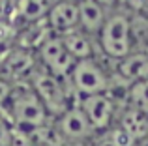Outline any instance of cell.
I'll return each instance as SVG.
<instances>
[{
  "label": "cell",
  "instance_id": "cell-8",
  "mask_svg": "<svg viewBox=\"0 0 148 146\" xmlns=\"http://www.w3.org/2000/svg\"><path fill=\"white\" fill-rule=\"evenodd\" d=\"M56 129L62 135V139L71 141V143H83L94 133L90 122L79 105H71L66 113H62L56 118Z\"/></svg>",
  "mask_w": 148,
  "mask_h": 146
},
{
  "label": "cell",
  "instance_id": "cell-3",
  "mask_svg": "<svg viewBox=\"0 0 148 146\" xmlns=\"http://www.w3.org/2000/svg\"><path fill=\"white\" fill-rule=\"evenodd\" d=\"M99 45L107 56L122 60L131 55V23L126 15L107 17L99 32Z\"/></svg>",
  "mask_w": 148,
  "mask_h": 146
},
{
  "label": "cell",
  "instance_id": "cell-11",
  "mask_svg": "<svg viewBox=\"0 0 148 146\" xmlns=\"http://www.w3.org/2000/svg\"><path fill=\"white\" fill-rule=\"evenodd\" d=\"M118 77H122L130 84L148 79V55L131 53L126 58L118 60Z\"/></svg>",
  "mask_w": 148,
  "mask_h": 146
},
{
  "label": "cell",
  "instance_id": "cell-2",
  "mask_svg": "<svg viewBox=\"0 0 148 146\" xmlns=\"http://www.w3.org/2000/svg\"><path fill=\"white\" fill-rule=\"evenodd\" d=\"M30 88L36 92V96L40 98V101L45 105L47 113L51 116H60L62 113L69 109V101H68V90L62 84V79L51 75L49 71H45L43 68H38L34 71V75L28 81Z\"/></svg>",
  "mask_w": 148,
  "mask_h": 146
},
{
  "label": "cell",
  "instance_id": "cell-20",
  "mask_svg": "<svg viewBox=\"0 0 148 146\" xmlns=\"http://www.w3.org/2000/svg\"><path fill=\"white\" fill-rule=\"evenodd\" d=\"M127 4H130L131 8H135V10H139V8H143L146 4V0H126Z\"/></svg>",
  "mask_w": 148,
  "mask_h": 146
},
{
  "label": "cell",
  "instance_id": "cell-17",
  "mask_svg": "<svg viewBox=\"0 0 148 146\" xmlns=\"http://www.w3.org/2000/svg\"><path fill=\"white\" fill-rule=\"evenodd\" d=\"M17 19V0H0V23H10Z\"/></svg>",
  "mask_w": 148,
  "mask_h": 146
},
{
  "label": "cell",
  "instance_id": "cell-13",
  "mask_svg": "<svg viewBox=\"0 0 148 146\" xmlns=\"http://www.w3.org/2000/svg\"><path fill=\"white\" fill-rule=\"evenodd\" d=\"M120 131H124L130 141H139L145 135H148V114L141 113L135 109H127V113L122 116V124H120Z\"/></svg>",
  "mask_w": 148,
  "mask_h": 146
},
{
  "label": "cell",
  "instance_id": "cell-22",
  "mask_svg": "<svg viewBox=\"0 0 148 146\" xmlns=\"http://www.w3.org/2000/svg\"><path fill=\"white\" fill-rule=\"evenodd\" d=\"M145 41H146V45H148V30H146V34H145Z\"/></svg>",
  "mask_w": 148,
  "mask_h": 146
},
{
  "label": "cell",
  "instance_id": "cell-19",
  "mask_svg": "<svg viewBox=\"0 0 148 146\" xmlns=\"http://www.w3.org/2000/svg\"><path fill=\"white\" fill-rule=\"evenodd\" d=\"M10 141H11V126L0 114V146H10Z\"/></svg>",
  "mask_w": 148,
  "mask_h": 146
},
{
  "label": "cell",
  "instance_id": "cell-1",
  "mask_svg": "<svg viewBox=\"0 0 148 146\" xmlns=\"http://www.w3.org/2000/svg\"><path fill=\"white\" fill-rule=\"evenodd\" d=\"M11 128L23 131H36L49 124V116L45 105L40 101L30 84H15L8 107L2 114Z\"/></svg>",
  "mask_w": 148,
  "mask_h": 146
},
{
  "label": "cell",
  "instance_id": "cell-16",
  "mask_svg": "<svg viewBox=\"0 0 148 146\" xmlns=\"http://www.w3.org/2000/svg\"><path fill=\"white\" fill-rule=\"evenodd\" d=\"M131 143H133V141H130V137L124 131L114 129V131H107L105 135H101L92 146H127Z\"/></svg>",
  "mask_w": 148,
  "mask_h": 146
},
{
  "label": "cell",
  "instance_id": "cell-7",
  "mask_svg": "<svg viewBox=\"0 0 148 146\" xmlns=\"http://www.w3.org/2000/svg\"><path fill=\"white\" fill-rule=\"evenodd\" d=\"M77 105L88 118L94 131H105L111 126L112 116H114V101L107 94H96L81 98Z\"/></svg>",
  "mask_w": 148,
  "mask_h": 146
},
{
  "label": "cell",
  "instance_id": "cell-4",
  "mask_svg": "<svg viewBox=\"0 0 148 146\" xmlns=\"http://www.w3.org/2000/svg\"><path fill=\"white\" fill-rule=\"evenodd\" d=\"M68 81L79 98H86V96L105 94L111 79L101 70L99 64L94 62V58H88V60L75 62Z\"/></svg>",
  "mask_w": 148,
  "mask_h": 146
},
{
  "label": "cell",
  "instance_id": "cell-10",
  "mask_svg": "<svg viewBox=\"0 0 148 146\" xmlns=\"http://www.w3.org/2000/svg\"><path fill=\"white\" fill-rule=\"evenodd\" d=\"M79 26L86 34H99L105 21V8L96 0H79Z\"/></svg>",
  "mask_w": 148,
  "mask_h": 146
},
{
  "label": "cell",
  "instance_id": "cell-15",
  "mask_svg": "<svg viewBox=\"0 0 148 146\" xmlns=\"http://www.w3.org/2000/svg\"><path fill=\"white\" fill-rule=\"evenodd\" d=\"M127 101L131 109L148 114V79L131 84L127 92Z\"/></svg>",
  "mask_w": 148,
  "mask_h": 146
},
{
  "label": "cell",
  "instance_id": "cell-18",
  "mask_svg": "<svg viewBox=\"0 0 148 146\" xmlns=\"http://www.w3.org/2000/svg\"><path fill=\"white\" fill-rule=\"evenodd\" d=\"M13 88H15L13 83H10L6 77L0 75V114H4V111H6L8 101H10L11 94H13Z\"/></svg>",
  "mask_w": 148,
  "mask_h": 146
},
{
  "label": "cell",
  "instance_id": "cell-21",
  "mask_svg": "<svg viewBox=\"0 0 148 146\" xmlns=\"http://www.w3.org/2000/svg\"><path fill=\"white\" fill-rule=\"evenodd\" d=\"M96 2H98V4H101V6H111V4H114L116 2V0H96Z\"/></svg>",
  "mask_w": 148,
  "mask_h": 146
},
{
  "label": "cell",
  "instance_id": "cell-9",
  "mask_svg": "<svg viewBox=\"0 0 148 146\" xmlns=\"http://www.w3.org/2000/svg\"><path fill=\"white\" fill-rule=\"evenodd\" d=\"M49 30L54 36H64L79 28V6L73 0H58L51 6L45 17Z\"/></svg>",
  "mask_w": 148,
  "mask_h": 146
},
{
  "label": "cell",
  "instance_id": "cell-6",
  "mask_svg": "<svg viewBox=\"0 0 148 146\" xmlns=\"http://www.w3.org/2000/svg\"><path fill=\"white\" fill-rule=\"evenodd\" d=\"M36 70V56L32 55L30 49H25L21 45L15 49H10L0 58V75L6 77L13 84H23L25 79L30 81V77L34 75Z\"/></svg>",
  "mask_w": 148,
  "mask_h": 146
},
{
  "label": "cell",
  "instance_id": "cell-14",
  "mask_svg": "<svg viewBox=\"0 0 148 146\" xmlns=\"http://www.w3.org/2000/svg\"><path fill=\"white\" fill-rule=\"evenodd\" d=\"M53 4V0H17V17L30 25L40 23L41 19L47 17Z\"/></svg>",
  "mask_w": 148,
  "mask_h": 146
},
{
  "label": "cell",
  "instance_id": "cell-5",
  "mask_svg": "<svg viewBox=\"0 0 148 146\" xmlns=\"http://www.w3.org/2000/svg\"><path fill=\"white\" fill-rule=\"evenodd\" d=\"M38 58L45 71L51 75L58 77V79H68L75 66V58L68 53L64 41L60 36H49L43 43L38 47Z\"/></svg>",
  "mask_w": 148,
  "mask_h": 146
},
{
  "label": "cell",
  "instance_id": "cell-12",
  "mask_svg": "<svg viewBox=\"0 0 148 146\" xmlns=\"http://www.w3.org/2000/svg\"><path fill=\"white\" fill-rule=\"evenodd\" d=\"M62 41H64L66 49H68V53L75 58V62H79V60H88L94 56V47H92V41L88 40L86 32H83V30H71V32L64 34V36H60Z\"/></svg>",
  "mask_w": 148,
  "mask_h": 146
}]
</instances>
